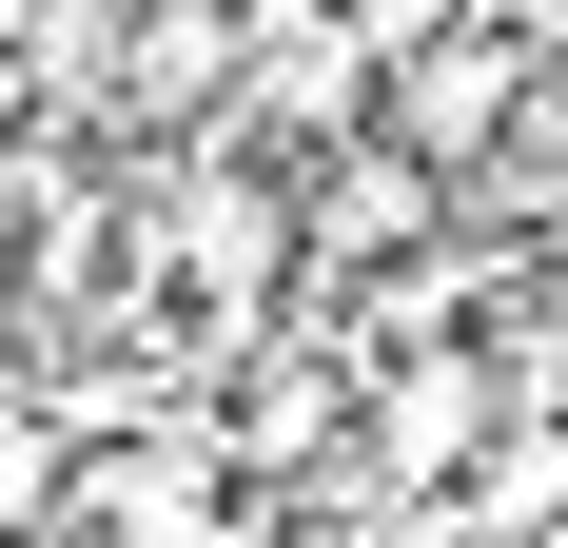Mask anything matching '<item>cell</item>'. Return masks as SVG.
<instances>
[{
	"instance_id": "obj_1",
	"label": "cell",
	"mask_w": 568,
	"mask_h": 548,
	"mask_svg": "<svg viewBox=\"0 0 568 548\" xmlns=\"http://www.w3.org/2000/svg\"><path fill=\"white\" fill-rule=\"evenodd\" d=\"M529 99H549V20H529V0H432L393 40V118H373V138H412L432 176H490L529 138Z\"/></svg>"
},
{
	"instance_id": "obj_2",
	"label": "cell",
	"mask_w": 568,
	"mask_h": 548,
	"mask_svg": "<svg viewBox=\"0 0 568 548\" xmlns=\"http://www.w3.org/2000/svg\"><path fill=\"white\" fill-rule=\"evenodd\" d=\"M59 529H79V548H235V450H216V412H138V432H99Z\"/></svg>"
},
{
	"instance_id": "obj_3",
	"label": "cell",
	"mask_w": 568,
	"mask_h": 548,
	"mask_svg": "<svg viewBox=\"0 0 568 548\" xmlns=\"http://www.w3.org/2000/svg\"><path fill=\"white\" fill-rule=\"evenodd\" d=\"M490 412H510V373H490V353H452V333L373 353V490H470V470L510 450Z\"/></svg>"
},
{
	"instance_id": "obj_4",
	"label": "cell",
	"mask_w": 568,
	"mask_h": 548,
	"mask_svg": "<svg viewBox=\"0 0 568 548\" xmlns=\"http://www.w3.org/2000/svg\"><path fill=\"white\" fill-rule=\"evenodd\" d=\"M0 432H20V412H0Z\"/></svg>"
}]
</instances>
